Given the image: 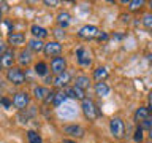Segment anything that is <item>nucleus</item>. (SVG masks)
<instances>
[{
	"mask_svg": "<svg viewBox=\"0 0 152 143\" xmlns=\"http://www.w3.org/2000/svg\"><path fill=\"white\" fill-rule=\"evenodd\" d=\"M2 69H3V67H2V64H0V70H2Z\"/></svg>",
	"mask_w": 152,
	"mask_h": 143,
	"instance_id": "41",
	"label": "nucleus"
},
{
	"mask_svg": "<svg viewBox=\"0 0 152 143\" xmlns=\"http://www.w3.org/2000/svg\"><path fill=\"white\" fill-rule=\"evenodd\" d=\"M149 7H151V10H152V2H151V3H149Z\"/></svg>",
	"mask_w": 152,
	"mask_h": 143,
	"instance_id": "39",
	"label": "nucleus"
},
{
	"mask_svg": "<svg viewBox=\"0 0 152 143\" xmlns=\"http://www.w3.org/2000/svg\"><path fill=\"white\" fill-rule=\"evenodd\" d=\"M33 70H35V73L38 76H43V78L48 76V73H49V67H48V64H46V62H43V60L37 62L35 67H33Z\"/></svg>",
	"mask_w": 152,
	"mask_h": 143,
	"instance_id": "19",
	"label": "nucleus"
},
{
	"mask_svg": "<svg viewBox=\"0 0 152 143\" xmlns=\"http://www.w3.org/2000/svg\"><path fill=\"white\" fill-rule=\"evenodd\" d=\"M70 80H71V75H70V72H64V73H60V75H56L54 78H52V84L56 86V88H66V84L70 83Z\"/></svg>",
	"mask_w": 152,
	"mask_h": 143,
	"instance_id": "11",
	"label": "nucleus"
},
{
	"mask_svg": "<svg viewBox=\"0 0 152 143\" xmlns=\"http://www.w3.org/2000/svg\"><path fill=\"white\" fill-rule=\"evenodd\" d=\"M0 99H2V97H0Z\"/></svg>",
	"mask_w": 152,
	"mask_h": 143,
	"instance_id": "42",
	"label": "nucleus"
},
{
	"mask_svg": "<svg viewBox=\"0 0 152 143\" xmlns=\"http://www.w3.org/2000/svg\"><path fill=\"white\" fill-rule=\"evenodd\" d=\"M76 60L81 67H89L92 64V57H90V51L86 49V48H78L76 49Z\"/></svg>",
	"mask_w": 152,
	"mask_h": 143,
	"instance_id": "9",
	"label": "nucleus"
},
{
	"mask_svg": "<svg viewBox=\"0 0 152 143\" xmlns=\"http://www.w3.org/2000/svg\"><path fill=\"white\" fill-rule=\"evenodd\" d=\"M26 43V35L21 32H10L8 33V45L11 46H22Z\"/></svg>",
	"mask_w": 152,
	"mask_h": 143,
	"instance_id": "12",
	"label": "nucleus"
},
{
	"mask_svg": "<svg viewBox=\"0 0 152 143\" xmlns=\"http://www.w3.org/2000/svg\"><path fill=\"white\" fill-rule=\"evenodd\" d=\"M65 70H66L65 57H62V56L52 57V59H51V72H52V73H54V75H60V73H64Z\"/></svg>",
	"mask_w": 152,
	"mask_h": 143,
	"instance_id": "10",
	"label": "nucleus"
},
{
	"mask_svg": "<svg viewBox=\"0 0 152 143\" xmlns=\"http://www.w3.org/2000/svg\"><path fill=\"white\" fill-rule=\"evenodd\" d=\"M54 35H56L57 38H62V37H64V32H62V29H56V30H54Z\"/></svg>",
	"mask_w": 152,
	"mask_h": 143,
	"instance_id": "34",
	"label": "nucleus"
},
{
	"mask_svg": "<svg viewBox=\"0 0 152 143\" xmlns=\"http://www.w3.org/2000/svg\"><path fill=\"white\" fill-rule=\"evenodd\" d=\"M64 133L65 135H68L71 140H78V138H83L84 137V127L79 126V124H66L64 126Z\"/></svg>",
	"mask_w": 152,
	"mask_h": 143,
	"instance_id": "3",
	"label": "nucleus"
},
{
	"mask_svg": "<svg viewBox=\"0 0 152 143\" xmlns=\"http://www.w3.org/2000/svg\"><path fill=\"white\" fill-rule=\"evenodd\" d=\"M81 110H83L84 116L87 118L89 121H95V119L102 114L98 111L97 105L94 103V100H90V99H84L83 102H81Z\"/></svg>",
	"mask_w": 152,
	"mask_h": 143,
	"instance_id": "1",
	"label": "nucleus"
},
{
	"mask_svg": "<svg viewBox=\"0 0 152 143\" xmlns=\"http://www.w3.org/2000/svg\"><path fill=\"white\" fill-rule=\"evenodd\" d=\"M75 86L76 88H79V89H83L86 91L90 86V80H89V76H86V75H79V76H76V80H75Z\"/></svg>",
	"mask_w": 152,
	"mask_h": 143,
	"instance_id": "20",
	"label": "nucleus"
},
{
	"mask_svg": "<svg viewBox=\"0 0 152 143\" xmlns=\"http://www.w3.org/2000/svg\"><path fill=\"white\" fill-rule=\"evenodd\" d=\"M57 110H59V116L64 118V119H73L76 114H78V108H76L71 102H65Z\"/></svg>",
	"mask_w": 152,
	"mask_h": 143,
	"instance_id": "6",
	"label": "nucleus"
},
{
	"mask_svg": "<svg viewBox=\"0 0 152 143\" xmlns=\"http://www.w3.org/2000/svg\"><path fill=\"white\" fill-rule=\"evenodd\" d=\"M0 21H2V8H0Z\"/></svg>",
	"mask_w": 152,
	"mask_h": 143,
	"instance_id": "38",
	"label": "nucleus"
},
{
	"mask_svg": "<svg viewBox=\"0 0 152 143\" xmlns=\"http://www.w3.org/2000/svg\"><path fill=\"white\" fill-rule=\"evenodd\" d=\"M64 143H76V142H75V140H71V138H65Z\"/></svg>",
	"mask_w": 152,
	"mask_h": 143,
	"instance_id": "35",
	"label": "nucleus"
},
{
	"mask_svg": "<svg viewBox=\"0 0 152 143\" xmlns=\"http://www.w3.org/2000/svg\"><path fill=\"white\" fill-rule=\"evenodd\" d=\"M27 140H28V143H43L41 137L38 135L35 130H28L27 132Z\"/></svg>",
	"mask_w": 152,
	"mask_h": 143,
	"instance_id": "25",
	"label": "nucleus"
},
{
	"mask_svg": "<svg viewBox=\"0 0 152 143\" xmlns=\"http://www.w3.org/2000/svg\"><path fill=\"white\" fill-rule=\"evenodd\" d=\"M13 107L18 108V110H26L30 103V95L27 92H16L13 95Z\"/></svg>",
	"mask_w": 152,
	"mask_h": 143,
	"instance_id": "5",
	"label": "nucleus"
},
{
	"mask_svg": "<svg viewBox=\"0 0 152 143\" xmlns=\"http://www.w3.org/2000/svg\"><path fill=\"white\" fill-rule=\"evenodd\" d=\"M94 91H95V94L98 95V97H106V95L109 94V86L104 83V81H97L94 86Z\"/></svg>",
	"mask_w": 152,
	"mask_h": 143,
	"instance_id": "16",
	"label": "nucleus"
},
{
	"mask_svg": "<svg viewBox=\"0 0 152 143\" xmlns=\"http://www.w3.org/2000/svg\"><path fill=\"white\" fill-rule=\"evenodd\" d=\"M70 22H71L70 13H66V11L59 13V16H57V24H59V27H60V29H66V27L70 26Z\"/></svg>",
	"mask_w": 152,
	"mask_h": 143,
	"instance_id": "18",
	"label": "nucleus"
},
{
	"mask_svg": "<svg viewBox=\"0 0 152 143\" xmlns=\"http://www.w3.org/2000/svg\"><path fill=\"white\" fill-rule=\"evenodd\" d=\"M109 130H111L113 137L116 138H122L124 137V132H125V124L121 118H113L111 121H109Z\"/></svg>",
	"mask_w": 152,
	"mask_h": 143,
	"instance_id": "4",
	"label": "nucleus"
},
{
	"mask_svg": "<svg viewBox=\"0 0 152 143\" xmlns=\"http://www.w3.org/2000/svg\"><path fill=\"white\" fill-rule=\"evenodd\" d=\"M28 51H33V52H41L43 49H45V43H43V40H37V38H30L28 40Z\"/></svg>",
	"mask_w": 152,
	"mask_h": 143,
	"instance_id": "17",
	"label": "nucleus"
},
{
	"mask_svg": "<svg viewBox=\"0 0 152 143\" xmlns=\"http://www.w3.org/2000/svg\"><path fill=\"white\" fill-rule=\"evenodd\" d=\"M8 48H7V43H5L3 40H0V57H2L5 54V51H7Z\"/></svg>",
	"mask_w": 152,
	"mask_h": 143,
	"instance_id": "32",
	"label": "nucleus"
},
{
	"mask_svg": "<svg viewBox=\"0 0 152 143\" xmlns=\"http://www.w3.org/2000/svg\"><path fill=\"white\" fill-rule=\"evenodd\" d=\"M49 92L51 91L48 88H45V86H35V88H33V97L37 100H40V102H45L46 97L49 95Z\"/></svg>",
	"mask_w": 152,
	"mask_h": 143,
	"instance_id": "15",
	"label": "nucleus"
},
{
	"mask_svg": "<svg viewBox=\"0 0 152 143\" xmlns=\"http://www.w3.org/2000/svg\"><path fill=\"white\" fill-rule=\"evenodd\" d=\"M141 129H152V118H146L144 121H141Z\"/></svg>",
	"mask_w": 152,
	"mask_h": 143,
	"instance_id": "29",
	"label": "nucleus"
},
{
	"mask_svg": "<svg viewBox=\"0 0 152 143\" xmlns=\"http://www.w3.org/2000/svg\"><path fill=\"white\" fill-rule=\"evenodd\" d=\"M66 102V95H65V92L62 91V92H56V95H54V100H52V103H54V107H57L59 108L60 105H64Z\"/></svg>",
	"mask_w": 152,
	"mask_h": 143,
	"instance_id": "24",
	"label": "nucleus"
},
{
	"mask_svg": "<svg viewBox=\"0 0 152 143\" xmlns=\"http://www.w3.org/2000/svg\"><path fill=\"white\" fill-rule=\"evenodd\" d=\"M151 103H152V94H151Z\"/></svg>",
	"mask_w": 152,
	"mask_h": 143,
	"instance_id": "40",
	"label": "nucleus"
},
{
	"mask_svg": "<svg viewBox=\"0 0 152 143\" xmlns=\"http://www.w3.org/2000/svg\"><path fill=\"white\" fill-rule=\"evenodd\" d=\"M0 103H2L5 108H10V107L13 105V102H11V100H10L8 97H2V99H0Z\"/></svg>",
	"mask_w": 152,
	"mask_h": 143,
	"instance_id": "30",
	"label": "nucleus"
},
{
	"mask_svg": "<svg viewBox=\"0 0 152 143\" xmlns=\"http://www.w3.org/2000/svg\"><path fill=\"white\" fill-rule=\"evenodd\" d=\"M133 140H135L136 143H141V140H142V129H141V126L136 127L135 135H133Z\"/></svg>",
	"mask_w": 152,
	"mask_h": 143,
	"instance_id": "28",
	"label": "nucleus"
},
{
	"mask_svg": "<svg viewBox=\"0 0 152 143\" xmlns=\"http://www.w3.org/2000/svg\"><path fill=\"white\" fill-rule=\"evenodd\" d=\"M32 62V52L28 49H22L19 52V64L21 65H28Z\"/></svg>",
	"mask_w": 152,
	"mask_h": 143,
	"instance_id": "22",
	"label": "nucleus"
},
{
	"mask_svg": "<svg viewBox=\"0 0 152 143\" xmlns=\"http://www.w3.org/2000/svg\"><path fill=\"white\" fill-rule=\"evenodd\" d=\"M43 52H45L48 57H57V56H60V52H62L60 41L52 40V41L45 43V49H43Z\"/></svg>",
	"mask_w": 152,
	"mask_h": 143,
	"instance_id": "7",
	"label": "nucleus"
},
{
	"mask_svg": "<svg viewBox=\"0 0 152 143\" xmlns=\"http://www.w3.org/2000/svg\"><path fill=\"white\" fill-rule=\"evenodd\" d=\"M30 33H32L33 38H37V40H43V38H46L48 35H49V32H48L45 27L38 26V24H33V26L30 27Z\"/></svg>",
	"mask_w": 152,
	"mask_h": 143,
	"instance_id": "14",
	"label": "nucleus"
},
{
	"mask_svg": "<svg viewBox=\"0 0 152 143\" xmlns=\"http://www.w3.org/2000/svg\"><path fill=\"white\" fill-rule=\"evenodd\" d=\"M149 138H151V142H152V129L149 130Z\"/></svg>",
	"mask_w": 152,
	"mask_h": 143,
	"instance_id": "37",
	"label": "nucleus"
},
{
	"mask_svg": "<svg viewBox=\"0 0 152 143\" xmlns=\"http://www.w3.org/2000/svg\"><path fill=\"white\" fill-rule=\"evenodd\" d=\"M43 3H45L46 7H51V8H54V7H57V5H59L60 2H59V0H45Z\"/></svg>",
	"mask_w": 152,
	"mask_h": 143,
	"instance_id": "31",
	"label": "nucleus"
},
{
	"mask_svg": "<svg viewBox=\"0 0 152 143\" xmlns=\"http://www.w3.org/2000/svg\"><path fill=\"white\" fill-rule=\"evenodd\" d=\"M14 59H16L14 51L13 49H7L5 54L0 57V64H2V67H5V69H11L13 64H14Z\"/></svg>",
	"mask_w": 152,
	"mask_h": 143,
	"instance_id": "13",
	"label": "nucleus"
},
{
	"mask_svg": "<svg viewBox=\"0 0 152 143\" xmlns=\"http://www.w3.org/2000/svg\"><path fill=\"white\" fill-rule=\"evenodd\" d=\"M109 76V72L106 67H98V69H95L94 72V78L97 80V81H104Z\"/></svg>",
	"mask_w": 152,
	"mask_h": 143,
	"instance_id": "21",
	"label": "nucleus"
},
{
	"mask_svg": "<svg viewBox=\"0 0 152 143\" xmlns=\"http://www.w3.org/2000/svg\"><path fill=\"white\" fill-rule=\"evenodd\" d=\"M147 60H149L151 64H152V54H149V56H147Z\"/></svg>",
	"mask_w": 152,
	"mask_h": 143,
	"instance_id": "36",
	"label": "nucleus"
},
{
	"mask_svg": "<svg viewBox=\"0 0 152 143\" xmlns=\"http://www.w3.org/2000/svg\"><path fill=\"white\" fill-rule=\"evenodd\" d=\"M98 33H100V30H98L97 26H90V24H87V26L79 29L78 37L83 38V40H92V38H97Z\"/></svg>",
	"mask_w": 152,
	"mask_h": 143,
	"instance_id": "8",
	"label": "nucleus"
},
{
	"mask_svg": "<svg viewBox=\"0 0 152 143\" xmlns=\"http://www.w3.org/2000/svg\"><path fill=\"white\" fill-rule=\"evenodd\" d=\"M97 38H98L100 41H108V38H109V35H108L106 32H102V33H98V35H97Z\"/></svg>",
	"mask_w": 152,
	"mask_h": 143,
	"instance_id": "33",
	"label": "nucleus"
},
{
	"mask_svg": "<svg viewBox=\"0 0 152 143\" xmlns=\"http://www.w3.org/2000/svg\"><path fill=\"white\" fill-rule=\"evenodd\" d=\"M142 26H144L147 30H152V14L151 13H146V14H142Z\"/></svg>",
	"mask_w": 152,
	"mask_h": 143,
	"instance_id": "26",
	"label": "nucleus"
},
{
	"mask_svg": "<svg viewBox=\"0 0 152 143\" xmlns=\"http://www.w3.org/2000/svg\"><path fill=\"white\" fill-rule=\"evenodd\" d=\"M7 80L10 81L11 84H16V86H21L27 81V76L26 73L22 72L21 67H11L8 72H7Z\"/></svg>",
	"mask_w": 152,
	"mask_h": 143,
	"instance_id": "2",
	"label": "nucleus"
},
{
	"mask_svg": "<svg viewBox=\"0 0 152 143\" xmlns=\"http://www.w3.org/2000/svg\"><path fill=\"white\" fill-rule=\"evenodd\" d=\"M142 5H144V0H130V2H128V8H130L132 11H135V10H140Z\"/></svg>",
	"mask_w": 152,
	"mask_h": 143,
	"instance_id": "27",
	"label": "nucleus"
},
{
	"mask_svg": "<svg viewBox=\"0 0 152 143\" xmlns=\"http://www.w3.org/2000/svg\"><path fill=\"white\" fill-rule=\"evenodd\" d=\"M149 107H140L135 111V119L136 121H144L146 118H149Z\"/></svg>",
	"mask_w": 152,
	"mask_h": 143,
	"instance_id": "23",
	"label": "nucleus"
}]
</instances>
